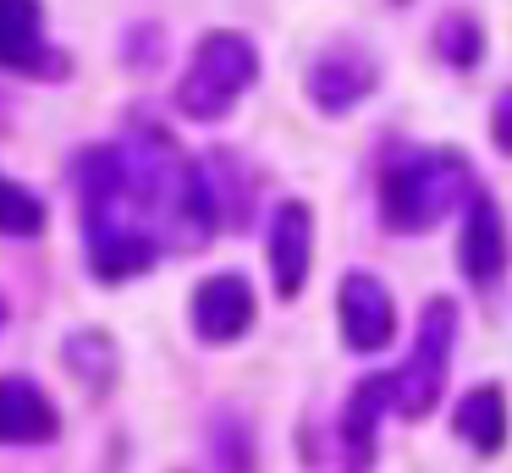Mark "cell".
<instances>
[{
	"label": "cell",
	"instance_id": "cell-1",
	"mask_svg": "<svg viewBox=\"0 0 512 473\" xmlns=\"http://www.w3.org/2000/svg\"><path fill=\"white\" fill-rule=\"evenodd\" d=\"M83 204V242H89V270L100 281H133V275L155 270V259L166 253V242L155 237V226L144 220L133 187H127V165L116 143H94L72 165Z\"/></svg>",
	"mask_w": 512,
	"mask_h": 473
},
{
	"label": "cell",
	"instance_id": "cell-2",
	"mask_svg": "<svg viewBox=\"0 0 512 473\" xmlns=\"http://www.w3.org/2000/svg\"><path fill=\"white\" fill-rule=\"evenodd\" d=\"M479 193L474 165L457 149H419L402 154L380 171V220H386L397 237H419L435 231L446 215L468 209V198Z\"/></svg>",
	"mask_w": 512,
	"mask_h": 473
},
{
	"label": "cell",
	"instance_id": "cell-3",
	"mask_svg": "<svg viewBox=\"0 0 512 473\" xmlns=\"http://www.w3.org/2000/svg\"><path fill=\"white\" fill-rule=\"evenodd\" d=\"M259 77V50L248 33L215 28L193 44L188 66L177 77V110L188 121H221Z\"/></svg>",
	"mask_w": 512,
	"mask_h": 473
},
{
	"label": "cell",
	"instance_id": "cell-4",
	"mask_svg": "<svg viewBox=\"0 0 512 473\" xmlns=\"http://www.w3.org/2000/svg\"><path fill=\"white\" fill-rule=\"evenodd\" d=\"M452 347H457V303L452 297H430L419 308V330H413L408 358H402V369H391V391H397L402 418L435 413V402L446 391V374H452Z\"/></svg>",
	"mask_w": 512,
	"mask_h": 473
},
{
	"label": "cell",
	"instance_id": "cell-5",
	"mask_svg": "<svg viewBox=\"0 0 512 473\" xmlns=\"http://www.w3.org/2000/svg\"><path fill=\"white\" fill-rule=\"evenodd\" d=\"M303 88H309L314 110H325V116H347V110L364 105V99L380 88V66H375V55H369L364 44H331V50L314 55Z\"/></svg>",
	"mask_w": 512,
	"mask_h": 473
},
{
	"label": "cell",
	"instance_id": "cell-6",
	"mask_svg": "<svg viewBox=\"0 0 512 473\" xmlns=\"http://www.w3.org/2000/svg\"><path fill=\"white\" fill-rule=\"evenodd\" d=\"M336 325L353 352H380L397 336V303H391L386 281H375L369 270H347L336 286Z\"/></svg>",
	"mask_w": 512,
	"mask_h": 473
},
{
	"label": "cell",
	"instance_id": "cell-7",
	"mask_svg": "<svg viewBox=\"0 0 512 473\" xmlns=\"http://www.w3.org/2000/svg\"><path fill=\"white\" fill-rule=\"evenodd\" d=\"M254 314H259V303H254V286H248V275L221 270V275H210V281L193 286L188 319H193V336L210 341V347H232L237 336H248Z\"/></svg>",
	"mask_w": 512,
	"mask_h": 473
},
{
	"label": "cell",
	"instance_id": "cell-8",
	"mask_svg": "<svg viewBox=\"0 0 512 473\" xmlns=\"http://www.w3.org/2000/svg\"><path fill=\"white\" fill-rule=\"evenodd\" d=\"M309 270H314V209L303 198H287L270 215V281H276L281 303H292L309 286Z\"/></svg>",
	"mask_w": 512,
	"mask_h": 473
},
{
	"label": "cell",
	"instance_id": "cell-9",
	"mask_svg": "<svg viewBox=\"0 0 512 473\" xmlns=\"http://www.w3.org/2000/svg\"><path fill=\"white\" fill-rule=\"evenodd\" d=\"M457 270L474 286H496L507 275V220L501 204L479 187L463 209V231H457Z\"/></svg>",
	"mask_w": 512,
	"mask_h": 473
},
{
	"label": "cell",
	"instance_id": "cell-10",
	"mask_svg": "<svg viewBox=\"0 0 512 473\" xmlns=\"http://www.w3.org/2000/svg\"><path fill=\"white\" fill-rule=\"evenodd\" d=\"M0 72L17 77L61 72V55L45 39V6L39 0H0Z\"/></svg>",
	"mask_w": 512,
	"mask_h": 473
},
{
	"label": "cell",
	"instance_id": "cell-11",
	"mask_svg": "<svg viewBox=\"0 0 512 473\" xmlns=\"http://www.w3.org/2000/svg\"><path fill=\"white\" fill-rule=\"evenodd\" d=\"M61 435V413L28 374H0V446H45Z\"/></svg>",
	"mask_w": 512,
	"mask_h": 473
},
{
	"label": "cell",
	"instance_id": "cell-12",
	"mask_svg": "<svg viewBox=\"0 0 512 473\" xmlns=\"http://www.w3.org/2000/svg\"><path fill=\"white\" fill-rule=\"evenodd\" d=\"M452 429H457V440H468V446L479 451V457H496L501 446H507V391L501 385H468L463 396H457V407H452Z\"/></svg>",
	"mask_w": 512,
	"mask_h": 473
},
{
	"label": "cell",
	"instance_id": "cell-13",
	"mask_svg": "<svg viewBox=\"0 0 512 473\" xmlns=\"http://www.w3.org/2000/svg\"><path fill=\"white\" fill-rule=\"evenodd\" d=\"M386 407H397L391 374H369V380L353 385V396H347V407H342V446H347V457H353V468H364V462L375 457V435H380Z\"/></svg>",
	"mask_w": 512,
	"mask_h": 473
},
{
	"label": "cell",
	"instance_id": "cell-14",
	"mask_svg": "<svg viewBox=\"0 0 512 473\" xmlns=\"http://www.w3.org/2000/svg\"><path fill=\"white\" fill-rule=\"evenodd\" d=\"M204 187H210V204H215V220H221L226 231H243L248 220H254V176L243 171V160L226 149L204 154Z\"/></svg>",
	"mask_w": 512,
	"mask_h": 473
},
{
	"label": "cell",
	"instance_id": "cell-15",
	"mask_svg": "<svg viewBox=\"0 0 512 473\" xmlns=\"http://www.w3.org/2000/svg\"><path fill=\"white\" fill-rule=\"evenodd\" d=\"M435 55L446 66H479L485 61V33H479V22L468 11H446L435 22Z\"/></svg>",
	"mask_w": 512,
	"mask_h": 473
},
{
	"label": "cell",
	"instance_id": "cell-16",
	"mask_svg": "<svg viewBox=\"0 0 512 473\" xmlns=\"http://www.w3.org/2000/svg\"><path fill=\"white\" fill-rule=\"evenodd\" d=\"M67 363H72V374H83L89 385H111V374H116L111 336H105V330H78V336L67 341Z\"/></svg>",
	"mask_w": 512,
	"mask_h": 473
},
{
	"label": "cell",
	"instance_id": "cell-17",
	"mask_svg": "<svg viewBox=\"0 0 512 473\" xmlns=\"http://www.w3.org/2000/svg\"><path fill=\"white\" fill-rule=\"evenodd\" d=\"M39 231H45V204L0 176V237H39Z\"/></svg>",
	"mask_w": 512,
	"mask_h": 473
},
{
	"label": "cell",
	"instance_id": "cell-18",
	"mask_svg": "<svg viewBox=\"0 0 512 473\" xmlns=\"http://www.w3.org/2000/svg\"><path fill=\"white\" fill-rule=\"evenodd\" d=\"M490 143L512 160V88L496 94V105H490Z\"/></svg>",
	"mask_w": 512,
	"mask_h": 473
},
{
	"label": "cell",
	"instance_id": "cell-19",
	"mask_svg": "<svg viewBox=\"0 0 512 473\" xmlns=\"http://www.w3.org/2000/svg\"><path fill=\"white\" fill-rule=\"evenodd\" d=\"M0 325H6V303H0Z\"/></svg>",
	"mask_w": 512,
	"mask_h": 473
}]
</instances>
